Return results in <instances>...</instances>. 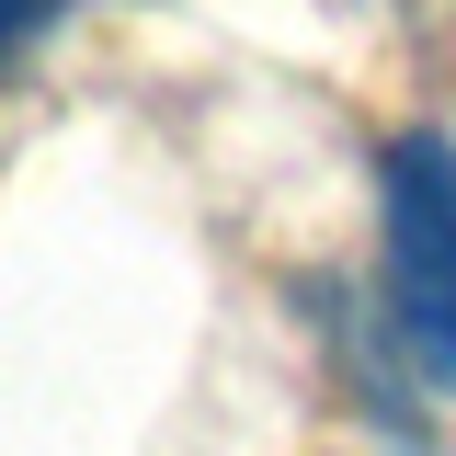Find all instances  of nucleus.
I'll list each match as a JSON object with an SVG mask.
<instances>
[{"instance_id":"nucleus-1","label":"nucleus","mask_w":456,"mask_h":456,"mask_svg":"<svg viewBox=\"0 0 456 456\" xmlns=\"http://www.w3.org/2000/svg\"><path fill=\"white\" fill-rule=\"evenodd\" d=\"M377 217H388V308L399 342L422 354V377L456 388V137L411 126L377 171Z\"/></svg>"},{"instance_id":"nucleus-2","label":"nucleus","mask_w":456,"mask_h":456,"mask_svg":"<svg viewBox=\"0 0 456 456\" xmlns=\"http://www.w3.org/2000/svg\"><path fill=\"white\" fill-rule=\"evenodd\" d=\"M46 23H57V0H0V69H12V57L35 46Z\"/></svg>"}]
</instances>
